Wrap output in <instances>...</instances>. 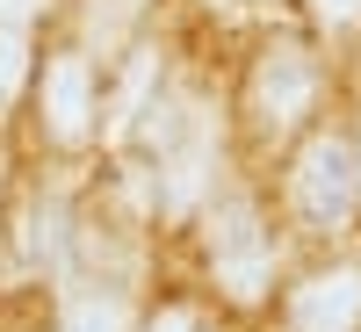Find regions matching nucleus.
Segmentation results:
<instances>
[{
  "instance_id": "9b49d317",
  "label": "nucleus",
  "mask_w": 361,
  "mask_h": 332,
  "mask_svg": "<svg viewBox=\"0 0 361 332\" xmlns=\"http://www.w3.org/2000/svg\"><path fill=\"white\" fill-rule=\"evenodd\" d=\"M145 332H195V311H188V304H166V311L145 325Z\"/></svg>"
},
{
  "instance_id": "0eeeda50",
  "label": "nucleus",
  "mask_w": 361,
  "mask_h": 332,
  "mask_svg": "<svg viewBox=\"0 0 361 332\" xmlns=\"http://www.w3.org/2000/svg\"><path fill=\"white\" fill-rule=\"evenodd\" d=\"M145 8H152V0H87V8H80V37H87V51H102V66H109L116 51H130Z\"/></svg>"
},
{
  "instance_id": "ddd939ff",
  "label": "nucleus",
  "mask_w": 361,
  "mask_h": 332,
  "mask_svg": "<svg viewBox=\"0 0 361 332\" xmlns=\"http://www.w3.org/2000/svg\"><path fill=\"white\" fill-rule=\"evenodd\" d=\"M354 159H361V145H354Z\"/></svg>"
},
{
  "instance_id": "f8f14e48",
  "label": "nucleus",
  "mask_w": 361,
  "mask_h": 332,
  "mask_svg": "<svg viewBox=\"0 0 361 332\" xmlns=\"http://www.w3.org/2000/svg\"><path fill=\"white\" fill-rule=\"evenodd\" d=\"M44 0H0V22H37Z\"/></svg>"
},
{
  "instance_id": "f257e3e1",
  "label": "nucleus",
  "mask_w": 361,
  "mask_h": 332,
  "mask_svg": "<svg viewBox=\"0 0 361 332\" xmlns=\"http://www.w3.org/2000/svg\"><path fill=\"white\" fill-rule=\"evenodd\" d=\"M202 246H209V267H217V289L231 304H260L267 282H275V238H267L253 195H224L217 209L202 217Z\"/></svg>"
},
{
  "instance_id": "6e6552de",
  "label": "nucleus",
  "mask_w": 361,
  "mask_h": 332,
  "mask_svg": "<svg viewBox=\"0 0 361 332\" xmlns=\"http://www.w3.org/2000/svg\"><path fill=\"white\" fill-rule=\"evenodd\" d=\"M58 332H130V296L123 289H73L66 311H58Z\"/></svg>"
},
{
  "instance_id": "f03ea898",
  "label": "nucleus",
  "mask_w": 361,
  "mask_h": 332,
  "mask_svg": "<svg viewBox=\"0 0 361 332\" xmlns=\"http://www.w3.org/2000/svg\"><path fill=\"white\" fill-rule=\"evenodd\" d=\"M289 209L311 231H347L354 224V209H361V159H354V145L340 130L304 137V152L289 166Z\"/></svg>"
},
{
  "instance_id": "39448f33",
  "label": "nucleus",
  "mask_w": 361,
  "mask_h": 332,
  "mask_svg": "<svg viewBox=\"0 0 361 332\" xmlns=\"http://www.w3.org/2000/svg\"><path fill=\"white\" fill-rule=\"evenodd\" d=\"M289 332H361V267H318L289 289Z\"/></svg>"
},
{
  "instance_id": "1a4fd4ad",
  "label": "nucleus",
  "mask_w": 361,
  "mask_h": 332,
  "mask_svg": "<svg viewBox=\"0 0 361 332\" xmlns=\"http://www.w3.org/2000/svg\"><path fill=\"white\" fill-rule=\"evenodd\" d=\"M37 37H29V22H0V109L22 102V87L37 80Z\"/></svg>"
},
{
  "instance_id": "20e7f679",
  "label": "nucleus",
  "mask_w": 361,
  "mask_h": 332,
  "mask_svg": "<svg viewBox=\"0 0 361 332\" xmlns=\"http://www.w3.org/2000/svg\"><path fill=\"white\" fill-rule=\"evenodd\" d=\"M37 123L51 145H87L102 123V73H94V51L87 44H66L37 66Z\"/></svg>"
},
{
  "instance_id": "423d86ee",
  "label": "nucleus",
  "mask_w": 361,
  "mask_h": 332,
  "mask_svg": "<svg viewBox=\"0 0 361 332\" xmlns=\"http://www.w3.org/2000/svg\"><path fill=\"white\" fill-rule=\"evenodd\" d=\"M152 94H159V51L130 44L123 51V80H116V94H109V137H130L137 116L152 109Z\"/></svg>"
},
{
  "instance_id": "9d476101",
  "label": "nucleus",
  "mask_w": 361,
  "mask_h": 332,
  "mask_svg": "<svg viewBox=\"0 0 361 332\" xmlns=\"http://www.w3.org/2000/svg\"><path fill=\"white\" fill-rule=\"evenodd\" d=\"M304 8H311L318 29H333V37L340 29H361V0H304Z\"/></svg>"
},
{
  "instance_id": "7ed1b4c3",
  "label": "nucleus",
  "mask_w": 361,
  "mask_h": 332,
  "mask_svg": "<svg viewBox=\"0 0 361 332\" xmlns=\"http://www.w3.org/2000/svg\"><path fill=\"white\" fill-rule=\"evenodd\" d=\"M318 87H325L318 58H311L304 44L275 37V44H260L253 73H246V116L260 123V137H289V130H304V123H311Z\"/></svg>"
}]
</instances>
